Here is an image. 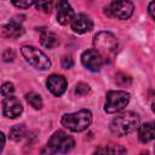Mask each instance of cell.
Returning <instances> with one entry per match:
<instances>
[{"label": "cell", "instance_id": "2e32d148", "mask_svg": "<svg viewBox=\"0 0 155 155\" xmlns=\"http://www.w3.org/2000/svg\"><path fill=\"white\" fill-rule=\"evenodd\" d=\"M25 126L24 125H15L13 127H11L10 130V138L15 142H18L21 140L24 134H25Z\"/></svg>", "mask_w": 155, "mask_h": 155}, {"label": "cell", "instance_id": "3957f363", "mask_svg": "<svg viewBox=\"0 0 155 155\" xmlns=\"http://www.w3.org/2000/svg\"><path fill=\"white\" fill-rule=\"evenodd\" d=\"M62 125L73 131V132H81L85 131L92 122V114L87 109L79 110L71 114H64L61 120Z\"/></svg>", "mask_w": 155, "mask_h": 155}, {"label": "cell", "instance_id": "5b68a950", "mask_svg": "<svg viewBox=\"0 0 155 155\" xmlns=\"http://www.w3.org/2000/svg\"><path fill=\"white\" fill-rule=\"evenodd\" d=\"M130 102V93L126 91H109L105 96L104 110L109 114L122 110Z\"/></svg>", "mask_w": 155, "mask_h": 155}, {"label": "cell", "instance_id": "7402d4cb", "mask_svg": "<svg viewBox=\"0 0 155 155\" xmlns=\"http://www.w3.org/2000/svg\"><path fill=\"white\" fill-rule=\"evenodd\" d=\"M36 7L40 8V10H42L44 12L48 13V12H51V10H52V2H48V1L38 2V4H36Z\"/></svg>", "mask_w": 155, "mask_h": 155}, {"label": "cell", "instance_id": "44dd1931", "mask_svg": "<svg viewBox=\"0 0 155 155\" xmlns=\"http://www.w3.org/2000/svg\"><path fill=\"white\" fill-rule=\"evenodd\" d=\"M116 82L121 86H125V85L131 84V78L128 75H126L125 73H119V74H116Z\"/></svg>", "mask_w": 155, "mask_h": 155}, {"label": "cell", "instance_id": "cb8c5ba5", "mask_svg": "<svg viewBox=\"0 0 155 155\" xmlns=\"http://www.w3.org/2000/svg\"><path fill=\"white\" fill-rule=\"evenodd\" d=\"M2 58H4L5 62H12L13 58H15V52H13V50H12V48H7V50L4 52Z\"/></svg>", "mask_w": 155, "mask_h": 155}, {"label": "cell", "instance_id": "e0dca14e", "mask_svg": "<svg viewBox=\"0 0 155 155\" xmlns=\"http://www.w3.org/2000/svg\"><path fill=\"white\" fill-rule=\"evenodd\" d=\"M25 99L27 102L34 108V109H40L42 107V99L40 97L39 93L36 92H29L25 94Z\"/></svg>", "mask_w": 155, "mask_h": 155}, {"label": "cell", "instance_id": "ba28073f", "mask_svg": "<svg viewBox=\"0 0 155 155\" xmlns=\"http://www.w3.org/2000/svg\"><path fill=\"white\" fill-rule=\"evenodd\" d=\"M81 63L85 68L92 71H98L104 64L102 57L94 50H87L81 54Z\"/></svg>", "mask_w": 155, "mask_h": 155}, {"label": "cell", "instance_id": "8992f818", "mask_svg": "<svg viewBox=\"0 0 155 155\" xmlns=\"http://www.w3.org/2000/svg\"><path fill=\"white\" fill-rule=\"evenodd\" d=\"M74 145H75L74 139L62 131L54 132L47 143V147L53 153H61V154H65L70 151L74 148Z\"/></svg>", "mask_w": 155, "mask_h": 155}, {"label": "cell", "instance_id": "8fae6325", "mask_svg": "<svg viewBox=\"0 0 155 155\" xmlns=\"http://www.w3.org/2000/svg\"><path fill=\"white\" fill-rule=\"evenodd\" d=\"M46 85H47V88L51 91V93L57 96V97L62 96L67 90L65 78L62 76V75H57V74H53V75L48 76V79L46 81Z\"/></svg>", "mask_w": 155, "mask_h": 155}, {"label": "cell", "instance_id": "d4e9b609", "mask_svg": "<svg viewBox=\"0 0 155 155\" xmlns=\"http://www.w3.org/2000/svg\"><path fill=\"white\" fill-rule=\"evenodd\" d=\"M12 4H13L15 6L19 7V8H28V7H30L31 5H34L35 2H34V1H13Z\"/></svg>", "mask_w": 155, "mask_h": 155}, {"label": "cell", "instance_id": "484cf974", "mask_svg": "<svg viewBox=\"0 0 155 155\" xmlns=\"http://www.w3.org/2000/svg\"><path fill=\"white\" fill-rule=\"evenodd\" d=\"M154 7H155V2H154V1H151V2L149 4V10H148V11H149V13H150V17H151L153 19L155 18V13H154Z\"/></svg>", "mask_w": 155, "mask_h": 155}, {"label": "cell", "instance_id": "7a4b0ae2", "mask_svg": "<svg viewBox=\"0 0 155 155\" xmlns=\"http://www.w3.org/2000/svg\"><path fill=\"white\" fill-rule=\"evenodd\" d=\"M139 127V116L133 111H125L110 122V131L117 137L130 134L136 128Z\"/></svg>", "mask_w": 155, "mask_h": 155}, {"label": "cell", "instance_id": "4316f807", "mask_svg": "<svg viewBox=\"0 0 155 155\" xmlns=\"http://www.w3.org/2000/svg\"><path fill=\"white\" fill-rule=\"evenodd\" d=\"M4 145H5V136L2 132H0V153L4 149Z\"/></svg>", "mask_w": 155, "mask_h": 155}, {"label": "cell", "instance_id": "5bb4252c", "mask_svg": "<svg viewBox=\"0 0 155 155\" xmlns=\"http://www.w3.org/2000/svg\"><path fill=\"white\" fill-rule=\"evenodd\" d=\"M40 44L44 47H46L48 50H52V48L58 46L59 40H58V36L54 33L47 31V30H42V33L40 35Z\"/></svg>", "mask_w": 155, "mask_h": 155}, {"label": "cell", "instance_id": "4fadbf2b", "mask_svg": "<svg viewBox=\"0 0 155 155\" xmlns=\"http://www.w3.org/2000/svg\"><path fill=\"white\" fill-rule=\"evenodd\" d=\"M23 27L19 22L12 19L8 23H6L2 27V35L6 38H11V39H16L18 36H21L23 34Z\"/></svg>", "mask_w": 155, "mask_h": 155}, {"label": "cell", "instance_id": "52a82bcc", "mask_svg": "<svg viewBox=\"0 0 155 155\" xmlns=\"http://www.w3.org/2000/svg\"><path fill=\"white\" fill-rule=\"evenodd\" d=\"M134 6L131 1H113L105 7V15L117 19H127L132 16Z\"/></svg>", "mask_w": 155, "mask_h": 155}, {"label": "cell", "instance_id": "277c9868", "mask_svg": "<svg viewBox=\"0 0 155 155\" xmlns=\"http://www.w3.org/2000/svg\"><path fill=\"white\" fill-rule=\"evenodd\" d=\"M21 53L30 65H33L34 68H36L39 70L45 71V70L50 69V67H51L50 58L42 51H40L39 48H36L34 46H29V45L23 46L21 48Z\"/></svg>", "mask_w": 155, "mask_h": 155}, {"label": "cell", "instance_id": "ffe728a7", "mask_svg": "<svg viewBox=\"0 0 155 155\" xmlns=\"http://www.w3.org/2000/svg\"><path fill=\"white\" fill-rule=\"evenodd\" d=\"M93 155H115V151L110 147H99L96 149Z\"/></svg>", "mask_w": 155, "mask_h": 155}, {"label": "cell", "instance_id": "9c48e42d", "mask_svg": "<svg viewBox=\"0 0 155 155\" xmlns=\"http://www.w3.org/2000/svg\"><path fill=\"white\" fill-rule=\"evenodd\" d=\"M2 111H4V115L6 117L15 119L22 114L23 107H22V103L19 102L18 98L10 96V97H6L2 102Z\"/></svg>", "mask_w": 155, "mask_h": 155}, {"label": "cell", "instance_id": "603a6c76", "mask_svg": "<svg viewBox=\"0 0 155 155\" xmlns=\"http://www.w3.org/2000/svg\"><path fill=\"white\" fill-rule=\"evenodd\" d=\"M73 64H74V61H73L71 56H64V57L62 58V67H63L64 69L71 68Z\"/></svg>", "mask_w": 155, "mask_h": 155}, {"label": "cell", "instance_id": "9a60e30c", "mask_svg": "<svg viewBox=\"0 0 155 155\" xmlns=\"http://www.w3.org/2000/svg\"><path fill=\"white\" fill-rule=\"evenodd\" d=\"M138 137H139V140L142 143H148V142L153 140L154 137H155L154 124L153 122H148V124L140 125L139 130H138Z\"/></svg>", "mask_w": 155, "mask_h": 155}, {"label": "cell", "instance_id": "6da1fadb", "mask_svg": "<svg viewBox=\"0 0 155 155\" xmlns=\"http://www.w3.org/2000/svg\"><path fill=\"white\" fill-rule=\"evenodd\" d=\"M94 51L102 57L104 64L110 63L117 53V39L110 31H99L93 36Z\"/></svg>", "mask_w": 155, "mask_h": 155}, {"label": "cell", "instance_id": "7c38bea8", "mask_svg": "<svg viewBox=\"0 0 155 155\" xmlns=\"http://www.w3.org/2000/svg\"><path fill=\"white\" fill-rule=\"evenodd\" d=\"M74 10L68 1H59L57 5V22L62 25H67L74 18Z\"/></svg>", "mask_w": 155, "mask_h": 155}, {"label": "cell", "instance_id": "30bf717a", "mask_svg": "<svg viewBox=\"0 0 155 155\" xmlns=\"http://www.w3.org/2000/svg\"><path fill=\"white\" fill-rule=\"evenodd\" d=\"M70 23H71V29L78 34H85L93 28L92 19L85 13H79L74 16Z\"/></svg>", "mask_w": 155, "mask_h": 155}, {"label": "cell", "instance_id": "ac0fdd59", "mask_svg": "<svg viewBox=\"0 0 155 155\" xmlns=\"http://www.w3.org/2000/svg\"><path fill=\"white\" fill-rule=\"evenodd\" d=\"M88 92H90V86L87 84H85V82H79L76 85V87H75V93L78 96H85Z\"/></svg>", "mask_w": 155, "mask_h": 155}, {"label": "cell", "instance_id": "d6986e66", "mask_svg": "<svg viewBox=\"0 0 155 155\" xmlns=\"http://www.w3.org/2000/svg\"><path fill=\"white\" fill-rule=\"evenodd\" d=\"M0 91H1V94H2V96H5V97H10V96L13 93L15 87H13V85H12L11 82H5V84L1 86Z\"/></svg>", "mask_w": 155, "mask_h": 155}]
</instances>
